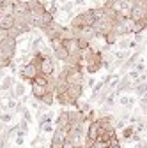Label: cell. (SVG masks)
Wrapping results in <instances>:
<instances>
[{
    "label": "cell",
    "instance_id": "6da1fadb",
    "mask_svg": "<svg viewBox=\"0 0 147 148\" xmlns=\"http://www.w3.org/2000/svg\"><path fill=\"white\" fill-rule=\"evenodd\" d=\"M57 79L66 81L67 85H83L85 74H83V69H80V67H73V65H66L64 64V67L59 71Z\"/></svg>",
    "mask_w": 147,
    "mask_h": 148
},
{
    "label": "cell",
    "instance_id": "7a4b0ae2",
    "mask_svg": "<svg viewBox=\"0 0 147 148\" xmlns=\"http://www.w3.org/2000/svg\"><path fill=\"white\" fill-rule=\"evenodd\" d=\"M94 14H92V9H87V11H82L78 12L76 16H73L69 20V27L71 28H85V27H92L94 25Z\"/></svg>",
    "mask_w": 147,
    "mask_h": 148
},
{
    "label": "cell",
    "instance_id": "3957f363",
    "mask_svg": "<svg viewBox=\"0 0 147 148\" xmlns=\"http://www.w3.org/2000/svg\"><path fill=\"white\" fill-rule=\"evenodd\" d=\"M131 21H142V20H147V0H137L133 2L131 9H130V14H128Z\"/></svg>",
    "mask_w": 147,
    "mask_h": 148
},
{
    "label": "cell",
    "instance_id": "277c9868",
    "mask_svg": "<svg viewBox=\"0 0 147 148\" xmlns=\"http://www.w3.org/2000/svg\"><path fill=\"white\" fill-rule=\"evenodd\" d=\"M16 41L14 39H9V37H6V39L0 41V58L4 60H14V55H16Z\"/></svg>",
    "mask_w": 147,
    "mask_h": 148
},
{
    "label": "cell",
    "instance_id": "5b68a950",
    "mask_svg": "<svg viewBox=\"0 0 147 148\" xmlns=\"http://www.w3.org/2000/svg\"><path fill=\"white\" fill-rule=\"evenodd\" d=\"M62 28H64V27L60 25V21L53 20V21H50L48 25H44V27L41 28V32L44 34V37H46L48 41H51V39H59V34H60Z\"/></svg>",
    "mask_w": 147,
    "mask_h": 148
},
{
    "label": "cell",
    "instance_id": "8992f818",
    "mask_svg": "<svg viewBox=\"0 0 147 148\" xmlns=\"http://www.w3.org/2000/svg\"><path fill=\"white\" fill-rule=\"evenodd\" d=\"M37 72H39V69L35 67L34 64H25V65H21L20 69H18V74H20V78L23 79V81H32L35 76H37Z\"/></svg>",
    "mask_w": 147,
    "mask_h": 148
},
{
    "label": "cell",
    "instance_id": "52a82bcc",
    "mask_svg": "<svg viewBox=\"0 0 147 148\" xmlns=\"http://www.w3.org/2000/svg\"><path fill=\"white\" fill-rule=\"evenodd\" d=\"M66 136L67 131H62V129H55L51 132V141H50V148H62L66 143Z\"/></svg>",
    "mask_w": 147,
    "mask_h": 148
},
{
    "label": "cell",
    "instance_id": "ba28073f",
    "mask_svg": "<svg viewBox=\"0 0 147 148\" xmlns=\"http://www.w3.org/2000/svg\"><path fill=\"white\" fill-rule=\"evenodd\" d=\"M130 92H133V90H131V81H130V78L124 74V76L119 78V83H117V86H115V90H114V94L119 97L121 94H130Z\"/></svg>",
    "mask_w": 147,
    "mask_h": 148
},
{
    "label": "cell",
    "instance_id": "9c48e42d",
    "mask_svg": "<svg viewBox=\"0 0 147 148\" xmlns=\"http://www.w3.org/2000/svg\"><path fill=\"white\" fill-rule=\"evenodd\" d=\"M67 116H69V129H80L83 125V116L78 113L75 108L67 109Z\"/></svg>",
    "mask_w": 147,
    "mask_h": 148
},
{
    "label": "cell",
    "instance_id": "30bf717a",
    "mask_svg": "<svg viewBox=\"0 0 147 148\" xmlns=\"http://www.w3.org/2000/svg\"><path fill=\"white\" fill-rule=\"evenodd\" d=\"M53 72H55L53 58L51 57H43V60L39 64V74H44V76H53Z\"/></svg>",
    "mask_w": 147,
    "mask_h": 148
},
{
    "label": "cell",
    "instance_id": "8fae6325",
    "mask_svg": "<svg viewBox=\"0 0 147 148\" xmlns=\"http://www.w3.org/2000/svg\"><path fill=\"white\" fill-rule=\"evenodd\" d=\"M55 129H62V131H69V116H67V109H60L57 118H55Z\"/></svg>",
    "mask_w": 147,
    "mask_h": 148
},
{
    "label": "cell",
    "instance_id": "7c38bea8",
    "mask_svg": "<svg viewBox=\"0 0 147 148\" xmlns=\"http://www.w3.org/2000/svg\"><path fill=\"white\" fill-rule=\"evenodd\" d=\"M135 102H137V99H135V97H130V94H121V95H119V104H121L126 111H131L133 106H135Z\"/></svg>",
    "mask_w": 147,
    "mask_h": 148
},
{
    "label": "cell",
    "instance_id": "4fadbf2b",
    "mask_svg": "<svg viewBox=\"0 0 147 148\" xmlns=\"http://www.w3.org/2000/svg\"><path fill=\"white\" fill-rule=\"evenodd\" d=\"M14 78L12 76H4L2 79H0V92L2 94H6V92H9L11 88H12V85H14Z\"/></svg>",
    "mask_w": 147,
    "mask_h": 148
},
{
    "label": "cell",
    "instance_id": "5bb4252c",
    "mask_svg": "<svg viewBox=\"0 0 147 148\" xmlns=\"http://www.w3.org/2000/svg\"><path fill=\"white\" fill-rule=\"evenodd\" d=\"M14 27V18L12 16H0V30H11Z\"/></svg>",
    "mask_w": 147,
    "mask_h": 148
},
{
    "label": "cell",
    "instance_id": "9a60e30c",
    "mask_svg": "<svg viewBox=\"0 0 147 148\" xmlns=\"http://www.w3.org/2000/svg\"><path fill=\"white\" fill-rule=\"evenodd\" d=\"M30 92H32V97L35 101H39L44 94H46V88L44 86H39V85H35V83H30Z\"/></svg>",
    "mask_w": 147,
    "mask_h": 148
},
{
    "label": "cell",
    "instance_id": "2e32d148",
    "mask_svg": "<svg viewBox=\"0 0 147 148\" xmlns=\"http://www.w3.org/2000/svg\"><path fill=\"white\" fill-rule=\"evenodd\" d=\"M147 28V20H142V21H133V27H131V35H137V34H142L145 32Z\"/></svg>",
    "mask_w": 147,
    "mask_h": 148
},
{
    "label": "cell",
    "instance_id": "e0dca14e",
    "mask_svg": "<svg viewBox=\"0 0 147 148\" xmlns=\"http://www.w3.org/2000/svg\"><path fill=\"white\" fill-rule=\"evenodd\" d=\"M117 39H119V37L112 32V30H110V32H106L105 35H103V41H105V44L106 46H114L115 42H117Z\"/></svg>",
    "mask_w": 147,
    "mask_h": 148
},
{
    "label": "cell",
    "instance_id": "ac0fdd59",
    "mask_svg": "<svg viewBox=\"0 0 147 148\" xmlns=\"http://www.w3.org/2000/svg\"><path fill=\"white\" fill-rule=\"evenodd\" d=\"M12 120H14V113H11V111H2L0 113V123L9 125V123H12Z\"/></svg>",
    "mask_w": 147,
    "mask_h": 148
},
{
    "label": "cell",
    "instance_id": "d6986e66",
    "mask_svg": "<svg viewBox=\"0 0 147 148\" xmlns=\"http://www.w3.org/2000/svg\"><path fill=\"white\" fill-rule=\"evenodd\" d=\"M39 102H41L43 106H46V108H48V106H51V104L55 102V95H53V94H50V92H46V94L39 99Z\"/></svg>",
    "mask_w": 147,
    "mask_h": 148
},
{
    "label": "cell",
    "instance_id": "ffe728a7",
    "mask_svg": "<svg viewBox=\"0 0 147 148\" xmlns=\"http://www.w3.org/2000/svg\"><path fill=\"white\" fill-rule=\"evenodd\" d=\"M135 125H126L124 129H122V139H126L128 143H130V139H131V136L135 134V129H133Z\"/></svg>",
    "mask_w": 147,
    "mask_h": 148
},
{
    "label": "cell",
    "instance_id": "44dd1931",
    "mask_svg": "<svg viewBox=\"0 0 147 148\" xmlns=\"http://www.w3.org/2000/svg\"><path fill=\"white\" fill-rule=\"evenodd\" d=\"M138 106H140V113L145 115V111H147V97H138Z\"/></svg>",
    "mask_w": 147,
    "mask_h": 148
},
{
    "label": "cell",
    "instance_id": "7402d4cb",
    "mask_svg": "<svg viewBox=\"0 0 147 148\" xmlns=\"http://www.w3.org/2000/svg\"><path fill=\"white\" fill-rule=\"evenodd\" d=\"M115 44H117L119 51H128V48H130V41H126V39H121V41H117Z\"/></svg>",
    "mask_w": 147,
    "mask_h": 148
},
{
    "label": "cell",
    "instance_id": "603a6c76",
    "mask_svg": "<svg viewBox=\"0 0 147 148\" xmlns=\"http://www.w3.org/2000/svg\"><path fill=\"white\" fill-rule=\"evenodd\" d=\"M53 131H55L53 123H43V125H39V132H53Z\"/></svg>",
    "mask_w": 147,
    "mask_h": 148
},
{
    "label": "cell",
    "instance_id": "cb8c5ba5",
    "mask_svg": "<svg viewBox=\"0 0 147 148\" xmlns=\"http://www.w3.org/2000/svg\"><path fill=\"white\" fill-rule=\"evenodd\" d=\"M133 129H135V132H137V134H142V132L145 134V120H144V122H138L137 127H133Z\"/></svg>",
    "mask_w": 147,
    "mask_h": 148
},
{
    "label": "cell",
    "instance_id": "d4e9b609",
    "mask_svg": "<svg viewBox=\"0 0 147 148\" xmlns=\"http://www.w3.org/2000/svg\"><path fill=\"white\" fill-rule=\"evenodd\" d=\"M16 125H18V129H20V131H23V132H28V122H25L23 118H21V122H18Z\"/></svg>",
    "mask_w": 147,
    "mask_h": 148
},
{
    "label": "cell",
    "instance_id": "484cf974",
    "mask_svg": "<svg viewBox=\"0 0 147 148\" xmlns=\"http://www.w3.org/2000/svg\"><path fill=\"white\" fill-rule=\"evenodd\" d=\"M16 104H18V101L16 99H7V111H11V113H12V111H14V108H16Z\"/></svg>",
    "mask_w": 147,
    "mask_h": 148
},
{
    "label": "cell",
    "instance_id": "4316f807",
    "mask_svg": "<svg viewBox=\"0 0 147 148\" xmlns=\"http://www.w3.org/2000/svg\"><path fill=\"white\" fill-rule=\"evenodd\" d=\"M21 115H23V120H25V122H28V123L32 122V115H30V109H27V108H25V109L21 111Z\"/></svg>",
    "mask_w": 147,
    "mask_h": 148
},
{
    "label": "cell",
    "instance_id": "83f0119b",
    "mask_svg": "<svg viewBox=\"0 0 147 148\" xmlns=\"http://www.w3.org/2000/svg\"><path fill=\"white\" fill-rule=\"evenodd\" d=\"M94 83H96L94 76H89V78H87V86H89V88H92V86H94Z\"/></svg>",
    "mask_w": 147,
    "mask_h": 148
},
{
    "label": "cell",
    "instance_id": "f1b7e54d",
    "mask_svg": "<svg viewBox=\"0 0 147 148\" xmlns=\"http://www.w3.org/2000/svg\"><path fill=\"white\" fill-rule=\"evenodd\" d=\"M71 2H73V5H75V7H76V5H78V7H83V5H85V0H71Z\"/></svg>",
    "mask_w": 147,
    "mask_h": 148
},
{
    "label": "cell",
    "instance_id": "f546056e",
    "mask_svg": "<svg viewBox=\"0 0 147 148\" xmlns=\"http://www.w3.org/2000/svg\"><path fill=\"white\" fill-rule=\"evenodd\" d=\"M108 148H121V143L119 141H112V143L108 145Z\"/></svg>",
    "mask_w": 147,
    "mask_h": 148
},
{
    "label": "cell",
    "instance_id": "4dcf8cb0",
    "mask_svg": "<svg viewBox=\"0 0 147 148\" xmlns=\"http://www.w3.org/2000/svg\"><path fill=\"white\" fill-rule=\"evenodd\" d=\"M25 143V138H16V146H21Z\"/></svg>",
    "mask_w": 147,
    "mask_h": 148
},
{
    "label": "cell",
    "instance_id": "1f68e13d",
    "mask_svg": "<svg viewBox=\"0 0 147 148\" xmlns=\"http://www.w3.org/2000/svg\"><path fill=\"white\" fill-rule=\"evenodd\" d=\"M62 148H80V146H75V145H71V143H67V141H66Z\"/></svg>",
    "mask_w": 147,
    "mask_h": 148
},
{
    "label": "cell",
    "instance_id": "d6a6232c",
    "mask_svg": "<svg viewBox=\"0 0 147 148\" xmlns=\"http://www.w3.org/2000/svg\"><path fill=\"white\" fill-rule=\"evenodd\" d=\"M6 127H7V125H4V123H0V136L4 134V131H6Z\"/></svg>",
    "mask_w": 147,
    "mask_h": 148
},
{
    "label": "cell",
    "instance_id": "836d02e7",
    "mask_svg": "<svg viewBox=\"0 0 147 148\" xmlns=\"http://www.w3.org/2000/svg\"><path fill=\"white\" fill-rule=\"evenodd\" d=\"M108 2H112V4H117V2H121V0H108Z\"/></svg>",
    "mask_w": 147,
    "mask_h": 148
},
{
    "label": "cell",
    "instance_id": "e575fe53",
    "mask_svg": "<svg viewBox=\"0 0 147 148\" xmlns=\"http://www.w3.org/2000/svg\"><path fill=\"white\" fill-rule=\"evenodd\" d=\"M32 148H44V146H32Z\"/></svg>",
    "mask_w": 147,
    "mask_h": 148
},
{
    "label": "cell",
    "instance_id": "d590c367",
    "mask_svg": "<svg viewBox=\"0 0 147 148\" xmlns=\"http://www.w3.org/2000/svg\"><path fill=\"white\" fill-rule=\"evenodd\" d=\"M92 2H98V0H92Z\"/></svg>",
    "mask_w": 147,
    "mask_h": 148
},
{
    "label": "cell",
    "instance_id": "8d00e7d4",
    "mask_svg": "<svg viewBox=\"0 0 147 148\" xmlns=\"http://www.w3.org/2000/svg\"><path fill=\"white\" fill-rule=\"evenodd\" d=\"M131 2H137V0H131Z\"/></svg>",
    "mask_w": 147,
    "mask_h": 148
}]
</instances>
